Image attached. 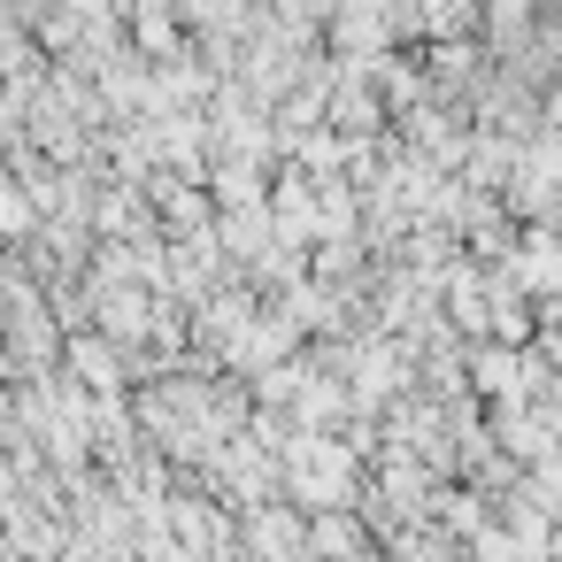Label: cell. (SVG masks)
Returning <instances> with one entry per match:
<instances>
[{"label":"cell","mask_w":562,"mask_h":562,"mask_svg":"<svg viewBox=\"0 0 562 562\" xmlns=\"http://www.w3.org/2000/svg\"><path fill=\"white\" fill-rule=\"evenodd\" d=\"M255 547H262L270 562H301V539H293V524H278V508H262V524H255Z\"/></svg>","instance_id":"cell-1"}]
</instances>
